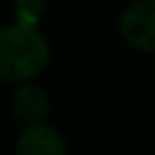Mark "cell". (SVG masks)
I'll return each instance as SVG.
<instances>
[{"label": "cell", "mask_w": 155, "mask_h": 155, "mask_svg": "<svg viewBox=\"0 0 155 155\" xmlns=\"http://www.w3.org/2000/svg\"><path fill=\"white\" fill-rule=\"evenodd\" d=\"M12 2H14L16 21L30 23V25H37L41 12L50 5V0H12Z\"/></svg>", "instance_id": "5"}, {"label": "cell", "mask_w": 155, "mask_h": 155, "mask_svg": "<svg viewBox=\"0 0 155 155\" xmlns=\"http://www.w3.org/2000/svg\"><path fill=\"white\" fill-rule=\"evenodd\" d=\"M50 57V41L39 25L14 21L0 28V80L28 82L48 66Z\"/></svg>", "instance_id": "1"}, {"label": "cell", "mask_w": 155, "mask_h": 155, "mask_svg": "<svg viewBox=\"0 0 155 155\" xmlns=\"http://www.w3.org/2000/svg\"><path fill=\"white\" fill-rule=\"evenodd\" d=\"M119 32L132 48L155 53V0H130L119 16Z\"/></svg>", "instance_id": "2"}, {"label": "cell", "mask_w": 155, "mask_h": 155, "mask_svg": "<svg viewBox=\"0 0 155 155\" xmlns=\"http://www.w3.org/2000/svg\"><path fill=\"white\" fill-rule=\"evenodd\" d=\"M12 112L25 126L44 123L50 112V98L41 84L32 82V80L21 82L14 89V96H12Z\"/></svg>", "instance_id": "4"}, {"label": "cell", "mask_w": 155, "mask_h": 155, "mask_svg": "<svg viewBox=\"0 0 155 155\" xmlns=\"http://www.w3.org/2000/svg\"><path fill=\"white\" fill-rule=\"evenodd\" d=\"M16 155H68L64 135L50 123L23 126L16 137Z\"/></svg>", "instance_id": "3"}]
</instances>
